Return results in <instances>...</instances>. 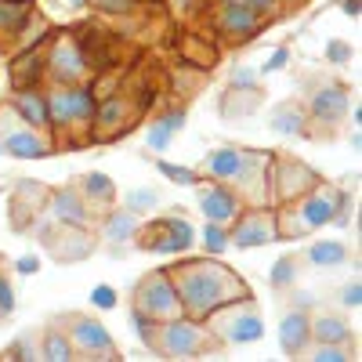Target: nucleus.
Here are the masks:
<instances>
[{"mask_svg": "<svg viewBox=\"0 0 362 362\" xmlns=\"http://www.w3.org/2000/svg\"><path fill=\"white\" fill-rule=\"evenodd\" d=\"M170 279H174L177 297H181V312L199 319V322L206 315H214L218 308L232 305V300L254 297L232 268H225L218 257H210V254L196 257V261H177L170 268Z\"/></svg>", "mask_w": 362, "mask_h": 362, "instance_id": "1", "label": "nucleus"}, {"mask_svg": "<svg viewBox=\"0 0 362 362\" xmlns=\"http://www.w3.org/2000/svg\"><path fill=\"white\" fill-rule=\"evenodd\" d=\"M203 322H210L214 337L218 341H228V344H257L264 337V319L257 315L254 297L232 300V305L218 308L214 315H206Z\"/></svg>", "mask_w": 362, "mask_h": 362, "instance_id": "2", "label": "nucleus"}, {"mask_svg": "<svg viewBox=\"0 0 362 362\" xmlns=\"http://www.w3.org/2000/svg\"><path fill=\"white\" fill-rule=\"evenodd\" d=\"M156 355H170V358H192L203 351V326L192 315H174L156 322V341H153Z\"/></svg>", "mask_w": 362, "mask_h": 362, "instance_id": "3", "label": "nucleus"}, {"mask_svg": "<svg viewBox=\"0 0 362 362\" xmlns=\"http://www.w3.org/2000/svg\"><path fill=\"white\" fill-rule=\"evenodd\" d=\"M134 308L153 315L156 322L185 315L181 312V297H177V286L170 279V272H148V276L134 286Z\"/></svg>", "mask_w": 362, "mask_h": 362, "instance_id": "4", "label": "nucleus"}, {"mask_svg": "<svg viewBox=\"0 0 362 362\" xmlns=\"http://www.w3.org/2000/svg\"><path fill=\"white\" fill-rule=\"evenodd\" d=\"M47 102V119L54 127H73V124H87L90 116H95V95H90V87H80V83H69L51 95H44Z\"/></svg>", "mask_w": 362, "mask_h": 362, "instance_id": "5", "label": "nucleus"}, {"mask_svg": "<svg viewBox=\"0 0 362 362\" xmlns=\"http://www.w3.org/2000/svg\"><path fill=\"white\" fill-rule=\"evenodd\" d=\"M192 243H196V228L185 218L167 214V218L148 225V235L141 239V250H148V254H185Z\"/></svg>", "mask_w": 362, "mask_h": 362, "instance_id": "6", "label": "nucleus"}, {"mask_svg": "<svg viewBox=\"0 0 362 362\" xmlns=\"http://www.w3.org/2000/svg\"><path fill=\"white\" fill-rule=\"evenodd\" d=\"M44 69L51 73L54 83L69 87V83H80V80L90 73V58H87L83 44H76V40H58V44L51 47V54L44 58Z\"/></svg>", "mask_w": 362, "mask_h": 362, "instance_id": "7", "label": "nucleus"}, {"mask_svg": "<svg viewBox=\"0 0 362 362\" xmlns=\"http://www.w3.org/2000/svg\"><path fill=\"white\" fill-rule=\"evenodd\" d=\"M235 218H239V225L228 232V239L239 250L264 247V243H272V239H279V225L268 210H247V214H235Z\"/></svg>", "mask_w": 362, "mask_h": 362, "instance_id": "8", "label": "nucleus"}, {"mask_svg": "<svg viewBox=\"0 0 362 362\" xmlns=\"http://www.w3.org/2000/svg\"><path fill=\"white\" fill-rule=\"evenodd\" d=\"M69 341H73V348H80V355H90V358H119V351L112 348L109 329L98 319H76Z\"/></svg>", "mask_w": 362, "mask_h": 362, "instance_id": "9", "label": "nucleus"}, {"mask_svg": "<svg viewBox=\"0 0 362 362\" xmlns=\"http://www.w3.org/2000/svg\"><path fill=\"white\" fill-rule=\"evenodd\" d=\"M196 189H199V210H203L206 221H221V225L235 221V214H239V192H232L225 181H214V185H203V181H199Z\"/></svg>", "mask_w": 362, "mask_h": 362, "instance_id": "10", "label": "nucleus"}, {"mask_svg": "<svg viewBox=\"0 0 362 362\" xmlns=\"http://www.w3.org/2000/svg\"><path fill=\"white\" fill-rule=\"evenodd\" d=\"M334 218H337V192L308 189L305 196H297V221L305 225L308 232L312 228H326Z\"/></svg>", "mask_w": 362, "mask_h": 362, "instance_id": "11", "label": "nucleus"}, {"mask_svg": "<svg viewBox=\"0 0 362 362\" xmlns=\"http://www.w3.org/2000/svg\"><path fill=\"white\" fill-rule=\"evenodd\" d=\"M312 119L315 124H326V127H334V124H341L344 119V112H348V87L344 83H326V87H319L315 95H312Z\"/></svg>", "mask_w": 362, "mask_h": 362, "instance_id": "12", "label": "nucleus"}, {"mask_svg": "<svg viewBox=\"0 0 362 362\" xmlns=\"http://www.w3.org/2000/svg\"><path fill=\"white\" fill-rule=\"evenodd\" d=\"M308 344H312V315L305 308H290L279 319V348H283V355H305Z\"/></svg>", "mask_w": 362, "mask_h": 362, "instance_id": "13", "label": "nucleus"}, {"mask_svg": "<svg viewBox=\"0 0 362 362\" xmlns=\"http://www.w3.org/2000/svg\"><path fill=\"white\" fill-rule=\"evenodd\" d=\"M247 163H250V153H243V148H235V145H225V148H214V153L206 156V174H210V181L235 185L239 174L247 170Z\"/></svg>", "mask_w": 362, "mask_h": 362, "instance_id": "14", "label": "nucleus"}, {"mask_svg": "<svg viewBox=\"0 0 362 362\" xmlns=\"http://www.w3.org/2000/svg\"><path fill=\"white\" fill-rule=\"evenodd\" d=\"M218 25L225 29V33H232V37H254V33H261L264 22L247 4H225L221 15H218Z\"/></svg>", "mask_w": 362, "mask_h": 362, "instance_id": "15", "label": "nucleus"}, {"mask_svg": "<svg viewBox=\"0 0 362 362\" xmlns=\"http://www.w3.org/2000/svg\"><path fill=\"white\" fill-rule=\"evenodd\" d=\"M51 218L58 221V225H73V228H83L87 225V203H83V196L80 192H69V189H62V192H54V199H51Z\"/></svg>", "mask_w": 362, "mask_h": 362, "instance_id": "16", "label": "nucleus"}, {"mask_svg": "<svg viewBox=\"0 0 362 362\" xmlns=\"http://www.w3.org/2000/svg\"><path fill=\"white\" fill-rule=\"evenodd\" d=\"M185 127V109H170V112H163L153 127H148V134H145V145L153 148V153H167V145L174 141V134Z\"/></svg>", "mask_w": 362, "mask_h": 362, "instance_id": "17", "label": "nucleus"}, {"mask_svg": "<svg viewBox=\"0 0 362 362\" xmlns=\"http://www.w3.org/2000/svg\"><path fill=\"white\" fill-rule=\"evenodd\" d=\"M4 153L15 156V160H44L51 148H47V141L37 131H11L4 138Z\"/></svg>", "mask_w": 362, "mask_h": 362, "instance_id": "18", "label": "nucleus"}, {"mask_svg": "<svg viewBox=\"0 0 362 362\" xmlns=\"http://www.w3.org/2000/svg\"><path fill=\"white\" fill-rule=\"evenodd\" d=\"M312 341L315 344H348L351 341V326L344 322V315L322 312L312 319Z\"/></svg>", "mask_w": 362, "mask_h": 362, "instance_id": "19", "label": "nucleus"}, {"mask_svg": "<svg viewBox=\"0 0 362 362\" xmlns=\"http://www.w3.org/2000/svg\"><path fill=\"white\" fill-rule=\"evenodd\" d=\"M44 76V51L40 47H22V54L11 62V80L15 87H33L37 80Z\"/></svg>", "mask_w": 362, "mask_h": 362, "instance_id": "20", "label": "nucleus"}, {"mask_svg": "<svg viewBox=\"0 0 362 362\" xmlns=\"http://www.w3.org/2000/svg\"><path fill=\"white\" fill-rule=\"evenodd\" d=\"M305 257L315 268H341L348 261V247L341 243V239H315V243L305 250Z\"/></svg>", "mask_w": 362, "mask_h": 362, "instance_id": "21", "label": "nucleus"}, {"mask_svg": "<svg viewBox=\"0 0 362 362\" xmlns=\"http://www.w3.org/2000/svg\"><path fill=\"white\" fill-rule=\"evenodd\" d=\"M15 112L25 119L29 127H47V124H51V119H47V102H44V95H37L33 87H22V90H18Z\"/></svg>", "mask_w": 362, "mask_h": 362, "instance_id": "22", "label": "nucleus"}, {"mask_svg": "<svg viewBox=\"0 0 362 362\" xmlns=\"http://www.w3.org/2000/svg\"><path fill=\"white\" fill-rule=\"evenodd\" d=\"M105 239L112 247H124L131 243V239H138V214H131V210H112V214L105 218Z\"/></svg>", "mask_w": 362, "mask_h": 362, "instance_id": "23", "label": "nucleus"}, {"mask_svg": "<svg viewBox=\"0 0 362 362\" xmlns=\"http://www.w3.org/2000/svg\"><path fill=\"white\" fill-rule=\"evenodd\" d=\"M268 127L276 134H283V138H297V134H305L308 116H305V109H297V105H279L276 112H272Z\"/></svg>", "mask_w": 362, "mask_h": 362, "instance_id": "24", "label": "nucleus"}, {"mask_svg": "<svg viewBox=\"0 0 362 362\" xmlns=\"http://www.w3.org/2000/svg\"><path fill=\"white\" fill-rule=\"evenodd\" d=\"M40 358H47V362H69V358H76V348H73V341L66 334L47 329L44 341H40Z\"/></svg>", "mask_w": 362, "mask_h": 362, "instance_id": "25", "label": "nucleus"}, {"mask_svg": "<svg viewBox=\"0 0 362 362\" xmlns=\"http://www.w3.org/2000/svg\"><path fill=\"white\" fill-rule=\"evenodd\" d=\"M83 196L90 199V203H112L116 199V185H112V177L109 174H102V170H90L87 177H83Z\"/></svg>", "mask_w": 362, "mask_h": 362, "instance_id": "26", "label": "nucleus"}, {"mask_svg": "<svg viewBox=\"0 0 362 362\" xmlns=\"http://www.w3.org/2000/svg\"><path fill=\"white\" fill-rule=\"evenodd\" d=\"M199 239H203V250H206L210 257H221V254L232 247L228 228H225L221 221H206V225H203V232H199Z\"/></svg>", "mask_w": 362, "mask_h": 362, "instance_id": "27", "label": "nucleus"}, {"mask_svg": "<svg viewBox=\"0 0 362 362\" xmlns=\"http://www.w3.org/2000/svg\"><path fill=\"white\" fill-rule=\"evenodd\" d=\"M156 170H160V174L170 181V185H185V189H196L199 181H203L196 167H185V163H170V160H160V163H156Z\"/></svg>", "mask_w": 362, "mask_h": 362, "instance_id": "28", "label": "nucleus"}, {"mask_svg": "<svg viewBox=\"0 0 362 362\" xmlns=\"http://www.w3.org/2000/svg\"><path fill=\"white\" fill-rule=\"evenodd\" d=\"M124 206L131 210V214L145 218V214H153V210L160 206V192H156V189H148V185H141V189H131V192L124 196Z\"/></svg>", "mask_w": 362, "mask_h": 362, "instance_id": "29", "label": "nucleus"}, {"mask_svg": "<svg viewBox=\"0 0 362 362\" xmlns=\"http://www.w3.org/2000/svg\"><path fill=\"white\" fill-rule=\"evenodd\" d=\"M268 283L276 286V290H290V286L297 283V257H293V254H283L276 264H272Z\"/></svg>", "mask_w": 362, "mask_h": 362, "instance_id": "30", "label": "nucleus"}, {"mask_svg": "<svg viewBox=\"0 0 362 362\" xmlns=\"http://www.w3.org/2000/svg\"><path fill=\"white\" fill-rule=\"evenodd\" d=\"M25 8L29 4H15V0H0V33H15V29H25Z\"/></svg>", "mask_w": 362, "mask_h": 362, "instance_id": "31", "label": "nucleus"}, {"mask_svg": "<svg viewBox=\"0 0 362 362\" xmlns=\"http://www.w3.org/2000/svg\"><path fill=\"white\" fill-rule=\"evenodd\" d=\"M124 112H127L124 102H119V98H109V102L95 105V116H90V119H95L98 127H116L119 119H124Z\"/></svg>", "mask_w": 362, "mask_h": 362, "instance_id": "32", "label": "nucleus"}, {"mask_svg": "<svg viewBox=\"0 0 362 362\" xmlns=\"http://www.w3.org/2000/svg\"><path fill=\"white\" fill-rule=\"evenodd\" d=\"M131 329L138 334L141 344L153 348V341H156V319H153V315H145L141 308H131Z\"/></svg>", "mask_w": 362, "mask_h": 362, "instance_id": "33", "label": "nucleus"}, {"mask_svg": "<svg viewBox=\"0 0 362 362\" xmlns=\"http://www.w3.org/2000/svg\"><path fill=\"white\" fill-rule=\"evenodd\" d=\"M312 362H348L351 351L344 344H315V348H305Z\"/></svg>", "mask_w": 362, "mask_h": 362, "instance_id": "34", "label": "nucleus"}, {"mask_svg": "<svg viewBox=\"0 0 362 362\" xmlns=\"http://www.w3.org/2000/svg\"><path fill=\"white\" fill-rule=\"evenodd\" d=\"M116 300H119V293H116L109 283H98L95 290H90V305H95L98 312H109V308H116Z\"/></svg>", "mask_w": 362, "mask_h": 362, "instance_id": "35", "label": "nucleus"}, {"mask_svg": "<svg viewBox=\"0 0 362 362\" xmlns=\"http://www.w3.org/2000/svg\"><path fill=\"white\" fill-rule=\"evenodd\" d=\"M257 76H261V69L235 66V69H232V90H254V87H257Z\"/></svg>", "mask_w": 362, "mask_h": 362, "instance_id": "36", "label": "nucleus"}, {"mask_svg": "<svg viewBox=\"0 0 362 362\" xmlns=\"http://www.w3.org/2000/svg\"><path fill=\"white\" fill-rule=\"evenodd\" d=\"M348 58H351V47H348L344 40H329V44H326V62H329V66H344Z\"/></svg>", "mask_w": 362, "mask_h": 362, "instance_id": "37", "label": "nucleus"}, {"mask_svg": "<svg viewBox=\"0 0 362 362\" xmlns=\"http://www.w3.org/2000/svg\"><path fill=\"white\" fill-rule=\"evenodd\" d=\"M341 305H344L348 312H358V305H362V283H358V279L341 290Z\"/></svg>", "mask_w": 362, "mask_h": 362, "instance_id": "38", "label": "nucleus"}, {"mask_svg": "<svg viewBox=\"0 0 362 362\" xmlns=\"http://www.w3.org/2000/svg\"><path fill=\"white\" fill-rule=\"evenodd\" d=\"M286 66H290V47H276V51H272V58L261 66V73H279Z\"/></svg>", "mask_w": 362, "mask_h": 362, "instance_id": "39", "label": "nucleus"}, {"mask_svg": "<svg viewBox=\"0 0 362 362\" xmlns=\"http://www.w3.org/2000/svg\"><path fill=\"white\" fill-rule=\"evenodd\" d=\"M98 11H109V15H131L138 0H95Z\"/></svg>", "mask_w": 362, "mask_h": 362, "instance_id": "40", "label": "nucleus"}, {"mask_svg": "<svg viewBox=\"0 0 362 362\" xmlns=\"http://www.w3.org/2000/svg\"><path fill=\"white\" fill-rule=\"evenodd\" d=\"M0 358H40V348H33L29 341H22V337H18V341L11 344V351H4Z\"/></svg>", "mask_w": 362, "mask_h": 362, "instance_id": "41", "label": "nucleus"}, {"mask_svg": "<svg viewBox=\"0 0 362 362\" xmlns=\"http://www.w3.org/2000/svg\"><path fill=\"white\" fill-rule=\"evenodd\" d=\"M221 4H247V8H254L257 15H272L279 8V0H221Z\"/></svg>", "mask_w": 362, "mask_h": 362, "instance_id": "42", "label": "nucleus"}, {"mask_svg": "<svg viewBox=\"0 0 362 362\" xmlns=\"http://www.w3.org/2000/svg\"><path fill=\"white\" fill-rule=\"evenodd\" d=\"M11 312H15V290L4 276H0V315H11Z\"/></svg>", "mask_w": 362, "mask_h": 362, "instance_id": "43", "label": "nucleus"}, {"mask_svg": "<svg viewBox=\"0 0 362 362\" xmlns=\"http://www.w3.org/2000/svg\"><path fill=\"white\" fill-rule=\"evenodd\" d=\"M15 272H18V276H37L40 261H37V257H18V261H15Z\"/></svg>", "mask_w": 362, "mask_h": 362, "instance_id": "44", "label": "nucleus"}, {"mask_svg": "<svg viewBox=\"0 0 362 362\" xmlns=\"http://www.w3.org/2000/svg\"><path fill=\"white\" fill-rule=\"evenodd\" d=\"M312 305H315L312 293H297V308H312Z\"/></svg>", "mask_w": 362, "mask_h": 362, "instance_id": "45", "label": "nucleus"}, {"mask_svg": "<svg viewBox=\"0 0 362 362\" xmlns=\"http://www.w3.org/2000/svg\"><path fill=\"white\" fill-rule=\"evenodd\" d=\"M341 8H344V15H351V18H358V0H344V4H341Z\"/></svg>", "mask_w": 362, "mask_h": 362, "instance_id": "46", "label": "nucleus"}, {"mask_svg": "<svg viewBox=\"0 0 362 362\" xmlns=\"http://www.w3.org/2000/svg\"><path fill=\"white\" fill-rule=\"evenodd\" d=\"M66 4H69V8H83V4H87V0H66Z\"/></svg>", "mask_w": 362, "mask_h": 362, "instance_id": "47", "label": "nucleus"}, {"mask_svg": "<svg viewBox=\"0 0 362 362\" xmlns=\"http://www.w3.org/2000/svg\"><path fill=\"white\" fill-rule=\"evenodd\" d=\"M0 156H4V141H0Z\"/></svg>", "mask_w": 362, "mask_h": 362, "instance_id": "48", "label": "nucleus"}, {"mask_svg": "<svg viewBox=\"0 0 362 362\" xmlns=\"http://www.w3.org/2000/svg\"><path fill=\"white\" fill-rule=\"evenodd\" d=\"M15 4H29V0H15Z\"/></svg>", "mask_w": 362, "mask_h": 362, "instance_id": "49", "label": "nucleus"}, {"mask_svg": "<svg viewBox=\"0 0 362 362\" xmlns=\"http://www.w3.org/2000/svg\"><path fill=\"white\" fill-rule=\"evenodd\" d=\"M181 4H189V0H181Z\"/></svg>", "mask_w": 362, "mask_h": 362, "instance_id": "50", "label": "nucleus"}, {"mask_svg": "<svg viewBox=\"0 0 362 362\" xmlns=\"http://www.w3.org/2000/svg\"><path fill=\"white\" fill-rule=\"evenodd\" d=\"M0 192H4V189H0Z\"/></svg>", "mask_w": 362, "mask_h": 362, "instance_id": "51", "label": "nucleus"}]
</instances>
